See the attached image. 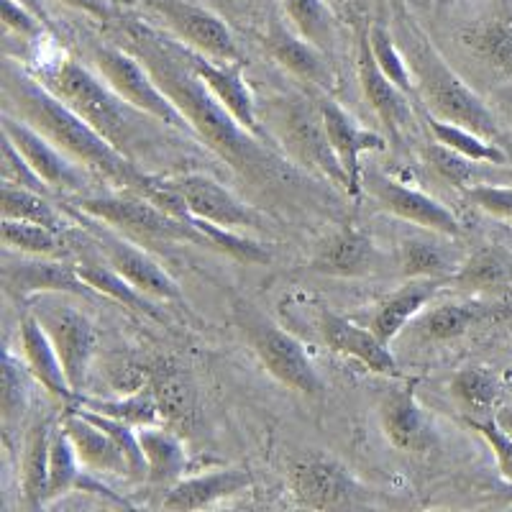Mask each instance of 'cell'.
Here are the masks:
<instances>
[{"label": "cell", "instance_id": "cell-52", "mask_svg": "<svg viewBox=\"0 0 512 512\" xmlns=\"http://www.w3.org/2000/svg\"><path fill=\"white\" fill-rule=\"evenodd\" d=\"M497 497H500V500H502V505H512V482H507L505 487H502L500 492H497Z\"/></svg>", "mask_w": 512, "mask_h": 512}, {"label": "cell", "instance_id": "cell-37", "mask_svg": "<svg viewBox=\"0 0 512 512\" xmlns=\"http://www.w3.org/2000/svg\"><path fill=\"white\" fill-rule=\"evenodd\" d=\"M0 210H3V218L39 223V226H49L62 233L67 231L62 210L54 208L44 192L29 190V187L6 182L0 190Z\"/></svg>", "mask_w": 512, "mask_h": 512}, {"label": "cell", "instance_id": "cell-29", "mask_svg": "<svg viewBox=\"0 0 512 512\" xmlns=\"http://www.w3.org/2000/svg\"><path fill=\"white\" fill-rule=\"evenodd\" d=\"M64 431L70 433L75 451L80 456L82 466L95 474H128V461L123 456L121 446L113 441L98 423L85 413H70L62 420Z\"/></svg>", "mask_w": 512, "mask_h": 512}, {"label": "cell", "instance_id": "cell-24", "mask_svg": "<svg viewBox=\"0 0 512 512\" xmlns=\"http://www.w3.org/2000/svg\"><path fill=\"white\" fill-rule=\"evenodd\" d=\"M254 484L249 469H213L208 474H195V477H182L167 489L162 507L164 510L187 512V510H205L216 507L218 502L231 500L241 495Z\"/></svg>", "mask_w": 512, "mask_h": 512}, {"label": "cell", "instance_id": "cell-39", "mask_svg": "<svg viewBox=\"0 0 512 512\" xmlns=\"http://www.w3.org/2000/svg\"><path fill=\"white\" fill-rule=\"evenodd\" d=\"M77 408L95 410L100 415H111V418L126 420V423L136 425V428H144V425H157L159 415H162V405L157 400V392L152 387H144V390H136L126 397H118V400H85L80 397V405Z\"/></svg>", "mask_w": 512, "mask_h": 512}, {"label": "cell", "instance_id": "cell-23", "mask_svg": "<svg viewBox=\"0 0 512 512\" xmlns=\"http://www.w3.org/2000/svg\"><path fill=\"white\" fill-rule=\"evenodd\" d=\"M18 344H21V356H24V364L29 367L31 379L39 382L54 400L77 408L80 395L72 390L52 338H49V333L44 331V326H41L34 313H26L21 323H18Z\"/></svg>", "mask_w": 512, "mask_h": 512}, {"label": "cell", "instance_id": "cell-3", "mask_svg": "<svg viewBox=\"0 0 512 512\" xmlns=\"http://www.w3.org/2000/svg\"><path fill=\"white\" fill-rule=\"evenodd\" d=\"M36 80L44 88L52 90L59 100L70 105L72 111L80 113L90 126H95L105 139L116 149H121L126 157L139 164V154L154 152L159 139L154 123H162L149 113L139 111L136 105L128 103L123 95L103 80V75H95L85 64L72 59L70 54H52L41 57L39 64L29 67ZM164 126V123H162Z\"/></svg>", "mask_w": 512, "mask_h": 512}, {"label": "cell", "instance_id": "cell-41", "mask_svg": "<svg viewBox=\"0 0 512 512\" xmlns=\"http://www.w3.org/2000/svg\"><path fill=\"white\" fill-rule=\"evenodd\" d=\"M3 244L24 256H57L64 249V233L29 221L3 218Z\"/></svg>", "mask_w": 512, "mask_h": 512}, {"label": "cell", "instance_id": "cell-46", "mask_svg": "<svg viewBox=\"0 0 512 512\" xmlns=\"http://www.w3.org/2000/svg\"><path fill=\"white\" fill-rule=\"evenodd\" d=\"M0 11H3V26H6L8 34H16L18 39L26 41V44H39L44 36H54L49 31V26L41 21L36 13H31L29 8L21 6L18 0H3L0 3Z\"/></svg>", "mask_w": 512, "mask_h": 512}, {"label": "cell", "instance_id": "cell-4", "mask_svg": "<svg viewBox=\"0 0 512 512\" xmlns=\"http://www.w3.org/2000/svg\"><path fill=\"white\" fill-rule=\"evenodd\" d=\"M400 29L402 52L408 57L418 95L423 98L428 113L443 118V121L472 128L477 134L505 146V131L497 123L495 113L489 111L487 103L448 67L443 54L433 47L425 31L405 13L400 16Z\"/></svg>", "mask_w": 512, "mask_h": 512}, {"label": "cell", "instance_id": "cell-49", "mask_svg": "<svg viewBox=\"0 0 512 512\" xmlns=\"http://www.w3.org/2000/svg\"><path fill=\"white\" fill-rule=\"evenodd\" d=\"M67 8H75V11L85 13V16L95 18L100 24L111 26L113 21H118L116 8L111 6V0H59Z\"/></svg>", "mask_w": 512, "mask_h": 512}, {"label": "cell", "instance_id": "cell-17", "mask_svg": "<svg viewBox=\"0 0 512 512\" xmlns=\"http://www.w3.org/2000/svg\"><path fill=\"white\" fill-rule=\"evenodd\" d=\"M367 190L372 192V198L384 210H390L392 216L415 223L423 231H436L443 233V236H451V239H459L464 233L459 218L446 205L438 203L431 195H425V192L415 190V187L402 185V182L390 180L384 175H369Z\"/></svg>", "mask_w": 512, "mask_h": 512}, {"label": "cell", "instance_id": "cell-11", "mask_svg": "<svg viewBox=\"0 0 512 512\" xmlns=\"http://www.w3.org/2000/svg\"><path fill=\"white\" fill-rule=\"evenodd\" d=\"M31 313L39 318L44 331L49 333L72 390L82 397L85 382H88L90 361H93L95 349H98V336H95L93 323L88 320V315H82L70 303L59 300V295H41V300Z\"/></svg>", "mask_w": 512, "mask_h": 512}, {"label": "cell", "instance_id": "cell-35", "mask_svg": "<svg viewBox=\"0 0 512 512\" xmlns=\"http://www.w3.org/2000/svg\"><path fill=\"white\" fill-rule=\"evenodd\" d=\"M428 131L433 134V139L438 144H443L451 152L461 154V157H469L474 162L482 164H495V167H505L510 164V154L502 144L487 139V136L477 134L472 128L459 126V123L443 121V118H436L428 113Z\"/></svg>", "mask_w": 512, "mask_h": 512}, {"label": "cell", "instance_id": "cell-48", "mask_svg": "<svg viewBox=\"0 0 512 512\" xmlns=\"http://www.w3.org/2000/svg\"><path fill=\"white\" fill-rule=\"evenodd\" d=\"M3 172H6V182H13V185L29 187V190L44 192V195H49V190H52L36 175V169L26 162V157L18 152V146L11 139L3 141Z\"/></svg>", "mask_w": 512, "mask_h": 512}, {"label": "cell", "instance_id": "cell-13", "mask_svg": "<svg viewBox=\"0 0 512 512\" xmlns=\"http://www.w3.org/2000/svg\"><path fill=\"white\" fill-rule=\"evenodd\" d=\"M175 39V36H172ZM177 52H180L182 62L190 67L200 80L210 88V93L216 95L223 105L233 116L239 118V123L244 128H249L251 134L259 136L267 144L277 146V141L272 139L269 128L264 126L262 118H259V111H256V100L251 95L249 85L244 82V64L246 62H218L213 57H205V54L195 52V49L185 47L182 41H177Z\"/></svg>", "mask_w": 512, "mask_h": 512}, {"label": "cell", "instance_id": "cell-19", "mask_svg": "<svg viewBox=\"0 0 512 512\" xmlns=\"http://www.w3.org/2000/svg\"><path fill=\"white\" fill-rule=\"evenodd\" d=\"M320 333H323V341L328 344V349L359 361L361 367L369 369L372 374H382V377H397L400 374L390 344H384L372 328L356 326L354 320L323 308L320 310Z\"/></svg>", "mask_w": 512, "mask_h": 512}, {"label": "cell", "instance_id": "cell-16", "mask_svg": "<svg viewBox=\"0 0 512 512\" xmlns=\"http://www.w3.org/2000/svg\"><path fill=\"white\" fill-rule=\"evenodd\" d=\"M95 246L100 254L105 256V262L126 277L136 290L144 295L154 297V300H164V303H182V290L159 262H154L152 256L139 249L134 239L128 236H118V231H98L95 233Z\"/></svg>", "mask_w": 512, "mask_h": 512}, {"label": "cell", "instance_id": "cell-31", "mask_svg": "<svg viewBox=\"0 0 512 512\" xmlns=\"http://www.w3.org/2000/svg\"><path fill=\"white\" fill-rule=\"evenodd\" d=\"M141 448L146 459V479L152 484L172 487L180 482L187 472V451L182 438L175 431L159 428V425H144L139 428Z\"/></svg>", "mask_w": 512, "mask_h": 512}, {"label": "cell", "instance_id": "cell-38", "mask_svg": "<svg viewBox=\"0 0 512 512\" xmlns=\"http://www.w3.org/2000/svg\"><path fill=\"white\" fill-rule=\"evenodd\" d=\"M292 29L323 52H333L336 44V16L328 0H282Z\"/></svg>", "mask_w": 512, "mask_h": 512}, {"label": "cell", "instance_id": "cell-2", "mask_svg": "<svg viewBox=\"0 0 512 512\" xmlns=\"http://www.w3.org/2000/svg\"><path fill=\"white\" fill-rule=\"evenodd\" d=\"M3 95L13 116L39 128L41 134L88 169L90 175L105 180L116 190H136L144 195L152 175L139 169V164L116 149L98 128L90 126L80 113L44 88L34 72L16 59L3 62Z\"/></svg>", "mask_w": 512, "mask_h": 512}, {"label": "cell", "instance_id": "cell-18", "mask_svg": "<svg viewBox=\"0 0 512 512\" xmlns=\"http://www.w3.org/2000/svg\"><path fill=\"white\" fill-rule=\"evenodd\" d=\"M3 282L13 297H34V295H77L90 297L93 287L82 280L77 264L54 262L52 256H26L16 264H6Z\"/></svg>", "mask_w": 512, "mask_h": 512}, {"label": "cell", "instance_id": "cell-42", "mask_svg": "<svg viewBox=\"0 0 512 512\" xmlns=\"http://www.w3.org/2000/svg\"><path fill=\"white\" fill-rule=\"evenodd\" d=\"M369 34V44H372L374 59H377L379 70L395 82L402 93L418 95V85H415L413 70H410V62L402 52V47H397L395 36L390 34V29L384 24H372Z\"/></svg>", "mask_w": 512, "mask_h": 512}, {"label": "cell", "instance_id": "cell-43", "mask_svg": "<svg viewBox=\"0 0 512 512\" xmlns=\"http://www.w3.org/2000/svg\"><path fill=\"white\" fill-rule=\"evenodd\" d=\"M29 367L24 361L16 359L13 351L8 349L3 356V428L6 436L11 438L13 428L21 423L26 408H29Z\"/></svg>", "mask_w": 512, "mask_h": 512}, {"label": "cell", "instance_id": "cell-25", "mask_svg": "<svg viewBox=\"0 0 512 512\" xmlns=\"http://www.w3.org/2000/svg\"><path fill=\"white\" fill-rule=\"evenodd\" d=\"M377 267V246L367 231L346 226L315 249L310 269L328 277H364Z\"/></svg>", "mask_w": 512, "mask_h": 512}, {"label": "cell", "instance_id": "cell-27", "mask_svg": "<svg viewBox=\"0 0 512 512\" xmlns=\"http://www.w3.org/2000/svg\"><path fill=\"white\" fill-rule=\"evenodd\" d=\"M448 285V280H431V277H415L408 285H402L392 295H387L377 305L372 315V331L382 338L384 344H392L400 336L408 323H413L425 305L441 292V287Z\"/></svg>", "mask_w": 512, "mask_h": 512}, {"label": "cell", "instance_id": "cell-15", "mask_svg": "<svg viewBox=\"0 0 512 512\" xmlns=\"http://www.w3.org/2000/svg\"><path fill=\"white\" fill-rule=\"evenodd\" d=\"M318 105L320 118L326 123L328 139H331L333 152H336L338 162L344 167L346 180V195L351 200H359L361 192H364V167H361V154L367 152H384L387 149V141L379 134L369 131V128L361 126L354 116H351L346 108L336 103L331 95H318L315 98Z\"/></svg>", "mask_w": 512, "mask_h": 512}, {"label": "cell", "instance_id": "cell-20", "mask_svg": "<svg viewBox=\"0 0 512 512\" xmlns=\"http://www.w3.org/2000/svg\"><path fill=\"white\" fill-rule=\"evenodd\" d=\"M356 70H359L361 93L372 105L379 121L390 131L392 144H400L405 128L413 123V108H410V95L402 93L390 77L379 70L377 59H374L369 34H361L359 52H356Z\"/></svg>", "mask_w": 512, "mask_h": 512}, {"label": "cell", "instance_id": "cell-5", "mask_svg": "<svg viewBox=\"0 0 512 512\" xmlns=\"http://www.w3.org/2000/svg\"><path fill=\"white\" fill-rule=\"evenodd\" d=\"M64 210L75 218L108 226L139 244H195L210 246L203 233L136 190L70 195Z\"/></svg>", "mask_w": 512, "mask_h": 512}, {"label": "cell", "instance_id": "cell-1", "mask_svg": "<svg viewBox=\"0 0 512 512\" xmlns=\"http://www.w3.org/2000/svg\"><path fill=\"white\" fill-rule=\"evenodd\" d=\"M111 29L113 39L146 64L159 88L190 121L195 139L218 154L236 175L259 190L295 192L305 185L297 164L282 154L280 146L267 144L241 126L239 118L182 62L175 39L167 31L134 16H118Z\"/></svg>", "mask_w": 512, "mask_h": 512}, {"label": "cell", "instance_id": "cell-6", "mask_svg": "<svg viewBox=\"0 0 512 512\" xmlns=\"http://www.w3.org/2000/svg\"><path fill=\"white\" fill-rule=\"evenodd\" d=\"M144 195L182 221L192 216L216 223L228 231L264 228V216L259 210L246 205L226 185L203 172H187V175L167 177V180L152 175Z\"/></svg>", "mask_w": 512, "mask_h": 512}, {"label": "cell", "instance_id": "cell-34", "mask_svg": "<svg viewBox=\"0 0 512 512\" xmlns=\"http://www.w3.org/2000/svg\"><path fill=\"white\" fill-rule=\"evenodd\" d=\"M512 280V259L502 249L495 246H479L477 251L466 256L461 267L456 269L448 285H456L461 290L489 292L500 290Z\"/></svg>", "mask_w": 512, "mask_h": 512}, {"label": "cell", "instance_id": "cell-10", "mask_svg": "<svg viewBox=\"0 0 512 512\" xmlns=\"http://www.w3.org/2000/svg\"><path fill=\"white\" fill-rule=\"evenodd\" d=\"M169 36L218 62H244L239 41L218 13L190 0H141Z\"/></svg>", "mask_w": 512, "mask_h": 512}, {"label": "cell", "instance_id": "cell-40", "mask_svg": "<svg viewBox=\"0 0 512 512\" xmlns=\"http://www.w3.org/2000/svg\"><path fill=\"white\" fill-rule=\"evenodd\" d=\"M82 461L75 451L70 433L62 428L54 431L52 456H49V502L70 495L72 489L82 487Z\"/></svg>", "mask_w": 512, "mask_h": 512}, {"label": "cell", "instance_id": "cell-12", "mask_svg": "<svg viewBox=\"0 0 512 512\" xmlns=\"http://www.w3.org/2000/svg\"><path fill=\"white\" fill-rule=\"evenodd\" d=\"M285 111H282V126H285V146L287 154H292V162L303 164V167L315 169L320 175L333 182L336 187L346 192L349 180L346 172L333 152L331 139H328L326 123L320 118L318 105L308 108L303 98L285 100Z\"/></svg>", "mask_w": 512, "mask_h": 512}, {"label": "cell", "instance_id": "cell-30", "mask_svg": "<svg viewBox=\"0 0 512 512\" xmlns=\"http://www.w3.org/2000/svg\"><path fill=\"white\" fill-rule=\"evenodd\" d=\"M443 233L428 231V236H408L400 244V269L408 280L415 277H431V280H448L454 277L456 269L464 259L456 256L451 246H446Z\"/></svg>", "mask_w": 512, "mask_h": 512}, {"label": "cell", "instance_id": "cell-7", "mask_svg": "<svg viewBox=\"0 0 512 512\" xmlns=\"http://www.w3.org/2000/svg\"><path fill=\"white\" fill-rule=\"evenodd\" d=\"M233 323L246 338L256 359L262 361V367L277 382L308 397H318L323 392V379H320L305 346L280 323H274L267 313H262L249 300H236Z\"/></svg>", "mask_w": 512, "mask_h": 512}, {"label": "cell", "instance_id": "cell-21", "mask_svg": "<svg viewBox=\"0 0 512 512\" xmlns=\"http://www.w3.org/2000/svg\"><path fill=\"white\" fill-rule=\"evenodd\" d=\"M379 420H382L384 436L397 451L423 454V451H431L436 441L431 420L415 395V382L400 384L387 392L379 405Z\"/></svg>", "mask_w": 512, "mask_h": 512}, {"label": "cell", "instance_id": "cell-47", "mask_svg": "<svg viewBox=\"0 0 512 512\" xmlns=\"http://www.w3.org/2000/svg\"><path fill=\"white\" fill-rule=\"evenodd\" d=\"M466 203H472L474 208L484 210L489 216L502 218V221H512V187L507 185H492V182H482L464 192Z\"/></svg>", "mask_w": 512, "mask_h": 512}, {"label": "cell", "instance_id": "cell-26", "mask_svg": "<svg viewBox=\"0 0 512 512\" xmlns=\"http://www.w3.org/2000/svg\"><path fill=\"white\" fill-rule=\"evenodd\" d=\"M461 41L489 70L512 77V0H500L477 24L461 31Z\"/></svg>", "mask_w": 512, "mask_h": 512}, {"label": "cell", "instance_id": "cell-33", "mask_svg": "<svg viewBox=\"0 0 512 512\" xmlns=\"http://www.w3.org/2000/svg\"><path fill=\"white\" fill-rule=\"evenodd\" d=\"M77 272L82 274V280L88 282L95 292L111 297V300L121 303L123 308L146 315V318H157V320L162 318V315L157 313V308L152 305V300H149V295L136 290V287L131 285L121 272H118V269H113L111 264L105 262V256L103 259H95V256H80Z\"/></svg>", "mask_w": 512, "mask_h": 512}, {"label": "cell", "instance_id": "cell-36", "mask_svg": "<svg viewBox=\"0 0 512 512\" xmlns=\"http://www.w3.org/2000/svg\"><path fill=\"white\" fill-rule=\"evenodd\" d=\"M448 390L464 408L466 418H492V410L500 402L502 387L495 372L487 367H464L451 377Z\"/></svg>", "mask_w": 512, "mask_h": 512}, {"label": "cell", "instance_id": "cell-44", "mask_svg": "<svg viewBox=\"0 0 512 512\" xmlns=\"http://www.w3.org/2000/svg\"><path fill=\"white\" fill-rule=\"evenodd\" d=\"M425 159H428V164L436 169V175L441 177V180H446L448 185H454L456 190L461 192L487 182V169H484L482 162L461 157V154L451 152V149H446V146L438 144V141H433V144L425 149Z\"/></svg>", "mask_w": 512, "mask_h": 512}, {"label": "cell", "instance_id": "cell-8", "mask_svg": "<svg viewBox=\"0 0 512 512\" xmlns=\"http://www.w3.org/2000/svg\"><path fill=\"white\" fill-rule=\"evenodd\" d=\"M93 64L95 70L103 75V80L118 95H123L128 103L136 105L139 111L149 113L157 121H162L164 126L175 128L180 134L195 139V131H192L190 121L169 100V95L159 88V82L154 80L152 72L146 70V64L134 52H128L126 47H121L116 39L103 41V44H95L93 47Z\"/></svg>", "mask_w": 512, "mask_h": 512}, {"label": "cell", "instance_id": "cell-51", "mask_svg": "<svg viewBox=\"0 0 512 512\" xmlns=\"http://www.w3.org/2000/svg\"><path fill=\"white\" fill-rule=\"evenodd\" d=\"M495 420L502 425V428H505L507 433H512V405H505V408L497 410Z\"/></svg>", "mask_w": 512, "mask_h": 512}, {"label": "cell", "instance_id": "cell-50", "mask_svg": "<svg viewBox=\"0 0 512 512\" xmlns=\"http://www.w3.org/2000/svg\"><path fill=\"white\" fill-rule=\"evenodd\" d=\"M18 3H21V6H26V8H29L31 13H36V16H39L41 21H44V24L49 26V31H52V34H57V29H54V24H52V16H49V11H47V3H44V0H18Z\"/></svg>", "mask_w": 512, "mask_h": 512}, {"label": "cell", "instance_id": "cell-32", "mask_svg": "<svg viewBox=\"0 0 512 512\" xmlns=\"http://www.w3.org/2000/svg\"><path fill=\"white\" fill-rule=\"evenodd\" d=\"M54 423L49 418L36 420L26 436L24 451V500L29 510L49 505V456H52Z\"/></svg>", "mask_w": 512, "mask_h": 512}, {"label": "cell", "instance_id": "cell-53", "mask_svg": "<svg viewBox=\"0 0 512 512\" xmlns=\"http://www.w3.org/2000/svg\"><path fill=\"white\" fill-rule=\"evenodd\" d=\"M333 3H344V0H333Z\"/></svg>", "mask_w": 512, "mask_h": 512}, {"label": "cell", "instance_id": "cell-28", "mask_svg": "<svg viewBox=\"0 0 512 512\" xmlns=\"http://www.w3.org/2000/svg\"><path fill=\"white\" fill-rule=\"evenodd\" d=\"M505 315L502 305H487L479 300L466 303H443L418 315V333L431 344H446L466 336L472 328L482 326L487 320H497Z\"/></svg>", "mask_w": 512, "mask_h": 512}, {"label": "cell", "instance_id": "cell-45", "mask_svg": "<svg viewBox=\"0 0 512 512\" xmlns=\"http://www.w3.org/2000/svg\"><path fill=\"white\" fill-rule=\"evenodd\" d=\"M469 428L477 431L479 436L484 438L489 448H492V454L497 459V469H500V477L505 482H512V433H507L500 423L492 418H466Z\"/></svg>", "mask_w": 512, "mask_h": 512}, {"label": "cell", "instance_id": "cell-9", "mask_svg": "<svg viewBox=\"0 0 512 512\" xmlns=\"http://www.w3.org/2000/svg\"><path fill=\"white\" fill-rule=\"evenodd\" d=\"M287 484L300 507L308 510H351L369 505L367 487L346 464L328 454H305L290 464Z\"/></svg>", "mask_w": 512, "mask_h": 512}, {"label": "cell", "instance_id": "cell-22", "mask_svg": "<svg viewBox=\"0 0 512 512\" xmlns=\"http://www.w3.org/2000/svg\"><path fill=\"white\" fill-rule=\"evenodd\" d=\"M264 47H267L269 57L282 64L287 72H292L297 80L310 82L320 90L333 88L336 77H333L331 64H328V54L315 47L313 41L297 34V31L287 29L280 18H269Z\"/></svg>", "mask_w": 512, "mask_h": 512}, {"label": "cell", "instance_id": "cell-14", "mask_svg": "<svg viewBox=\"0 0 512 512\" xmlns=\"http://www.w3.org/2000/svg\"><path fill=\"white\" fill-rule=\"evenodd\" d=\"M3 136L18 146L26 162L36 169V175L47 182L52 190L80 195L90 182V172L77 164L70 154H64L52 139L41 134L39 128L26 123L24 118L13 116L11 111L3 113Z\"/></svg>", "mask_w": 512, "mask_h": 512}]
</instances>
